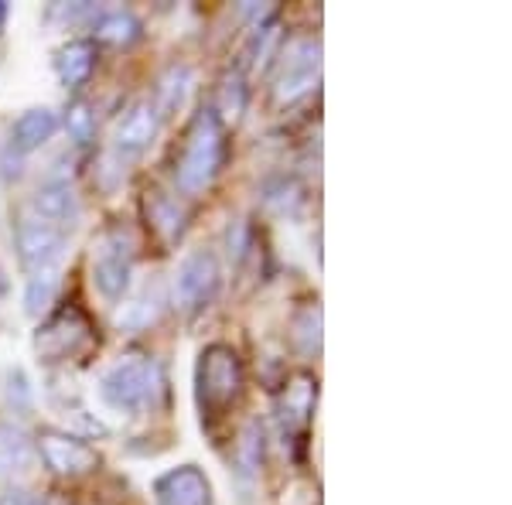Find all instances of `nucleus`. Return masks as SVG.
I'll return each instance as SVG.
<instances>
[{"instance_id": "f257e3e1", "label": "nucleus", "mask_w": 512, "mask_h": 505, "mask_svg": "<svg viewBox=\"0 0 512 505\" xmlns=\"http://www.w3.org/2000/svg\"><path fill=\"white\" fill-rule=\"evenodd\" d=\"M222 157H226V134L216 110L198 113L185 140V154L178 161V188L185 195H198L216 181Z\"/></svg>"}, {"instance_id": "f03ea898", "label": "nucleus", "mask_w": 512, "mask_h": 505, "mask_svg": "<svg viewBox=\"0 0 512 505\" xmlns=\"http://www.w3.org/2000/svg\"><path fill=\"white\" fill-rule=\"evenodd\" d=\"M161 389V372L154 366V359L147 355H130L120 359L117 366H110L99 379V396H103L106 407L134 413L144 410L154 400V393Z\"/></svg>"}, {"instance_id": "7ed1b4c3", "label": "nucleus", "mask_w": 512, "mask_h": 505, "mask_svg": "<svg viewBox=\"0 0 512 505\" xmlns=\"http://www.w3.org/2000/svg\"><path fill=\"white\" fill-rule=\"evenodd\" d=\"M246 372L236 349L229 345H209L198 355V400L209 410H226L243 396Z\"/></svg>"}, {"instance_id": "20e7f679", "label": "nucleus", "mask_w": 512, "mask_h": 505, "mask_svg": "<svg viewBox=\"0 0 512 505\" xmlns=\"http://www.w3.org/2000/svg\"><path fill=\"white\" fill-rule=\"evenodd\" d=\"M321 79V45L318 38H294L280 55V69L274 79L277 106H294L304 99Z\"/></svg>"}, {"instance_id": "39448f33", "label": "nucleus", "mask_w": 512, "mask_h": 505, "mask_svg": "<svg viewBox=\"0 0 512 505\" xmlns=\"http://www.w3.org/2000/svg\"><path fill=\"white\" fill-rule=\"evenodd\" d=\"M134 256L137 243L127 229H110L103 239L96 243L93 253V284L96 291L110 301H120L130 287V273H134Z\"/></svg>"}, {"instance_id": "423d86ee", "label": "nucleus", "mask_w": 512, "mask_h": 505, "mask_svg": "<svg viewBox=\"0 0 512 505\" xmlns=\"http://www.w3.org/2000/svg\"><path fill=\"white\" fill-rule=\"evenodd\" d=\"M93 345V328H89L86 314L69 308L62 314H55L48 325L38 328L35 335V349L45 362H65L72 355L86 352Z\"/></svg>"}, {"instance_id": "0eeeda50", "label": "nucleus", "mask_w": 512, "mask_h": 505, "mask_svg": "<svg viewBox=\"0 0 512 505\" xmlns=\"http://www.w3.org/2000/svg\"><path fill=\"white\" fill-rule=\"evenodd\" d=\"M219 287V260L212 250H192L181 260V267L175 273V304L178 308H202L212 301Z\"/></svg>"}, {"instance_id": "6e6552de", "label": "nucleus", "mask_w": 512, "mask_h": 505, "mask_svg": "<svg viewBox=\"0 0 512 505\" xmlns=\"http://www.w3.org/2000/svg\"><path fill=\"white\" fill-rule=\"evenodd\" d=\"M35 451L55 475H65V478L89 475V471H96L99 465V454L93 447L86 441H79L76 434H62V430H45L35 441Z\"/></svg>"}, {"instance_id": "1a4fd4ad", "label": "nucleus", "mask_w": 512, "mask_h": 505, "mask_svg": "<svg viewBox=\"0 0 512 505\" xmlns=\"http://www.w3.org/2000/svg\"><path fill=\"white\" fill-rule=\"evenodd\" d=\"M62 243H65L62 229L38 219V215H24L18 222V253L28 270L55 267V260H59V253H62Z\"/></svg>"}, {"instance_id": "9d476101", "label": "nucleus", "mask_w": 512, "mask_h": 505, "mask_svg": "<svg viewBox=\"0 0 512 505\" xmlns=\"http://www.w3.org/2000/svg\"><path fill=\"white\" fill-rule=\"evenodd\" d=\"M154 499L158 505H212V485L202 468L181 465L154 482Z\"/></svg>"}, {"instance_id": "9b49d317", "label": "nucleus", "mask_w": 512, "mask_h": 505, "mask_svg": "<svg viewBox=\"0 0 512 505\" xmlns=\"http://www.w3.org/2000/svg\"><path fill=\"white\" fill-rule=\"evenodd\" d=\"M158 127H161L158 106H154L151 99H137V103L123 113V120L117 123V147H120V151H127V154L144 151V147L154 144Z\"/></svg>"}, {"instance_id": "f8f14e48", "label": "nucleus", "mask_w": 512, "mask_h": 505, "mask_svg": "<svg viewBox=\"0 0 512 505\" xmlns=\"http://www.w3.org/2000/svg\"><path fill=\"white\" fill-rule=\"evenodd\" d=\"M31 209H35L38 219L52 222V226H65L79 215V202H76V192H72L69 181L62 178H52L38 188L35 198H31Z\"/></svg>"}, {"instance_id": "ddd939ff", "label": "nucleus", "mask_w": 512, "mask_h": 505, "mask_svg": "<svg viewBox=\"0 0 512 505\" xmlns=\"http://www.w3.org/2000/svg\"><path fill=\"white\" fill-rule=\"evenodd\" d=\"M59 130V113L48 110V106H35V110H24L18 120H14V130H11V147L18 154H28V151H38L45 140L55 137Z\"/></svg>"}, {"instance_id": "4468645a", "label": "nucleus", "mask_w": 512, "mask_h": 505, "mask_svg": "<svg viewBox=\"0 0 512 505\" xmlns=\"http://www.w3.org/2000/svg\"><path fill=\"white\" fill-rule=\"evenodd\" d=\"M55 69H59L62 86L79 89L96 69V41L76 38V41H69V45H62L59 55H55Z\"/></svg>"}, {"instance_id": "2eb2a0df", "label": "nucleus", "mask_w": 512, "mask_h": 505, "mask_svg": "<svg viewBox=\"0 0 512 505\" xmlns=\"http://www.w3.org/2000/svg\"><path fill=\"white\" fill-rule=\"evenodd\" d=\"M35 465V441L14 424H0V471H28Z\"/></svg>"}, {"instance_id": "dca6fc26", "label": "nucleus", "mask_w": 512, "mask_h": 505, "mask_svg": "<svg viewBox=\"0 0 512 505\" xmlns=\"http://www.w3.org/2000/svg\"><path fill=\"white\" fill-rule=\"evenodd\" d=\"M315 400H318V383L311 376H297L284 393V403H280V413L287 420H294L297 427H304L315 413Z\"/></svg>"}, {"instance_id": "f3484780", "label": "nucleus", "mask_w": 512, "mask_h": 505, "mask_svg": "<svg viewBox=\"0 0 512 505\" xmlns=\"http://www.w3.org/2000/svg\"><path fill=\"white\" fill-rule=\"evenodd\" d=\"M188 89H192V69H188V65H171V69L158 79V99H154L161 117L185 106Z\"/></svg>"}, {"instance_id": "a211bd4d", "label": "nucleus", "mask_w": 512, "mask_h": 505, "mask_svg": "<svg viewBox=\"0 0 512 505\" xmlns=\"http://www.w3.org/2000/svg\"><path fill=\"white\" fill-rule=\"evenodd\" d=\"M147 219L164 239H178L181 229H185V212L178 209L175 198H168L164 192H147Z\"/></svg>"}, {"instance_id": "6ab92c4d", "label": "nucleus", "mask_w": 512, "mask_h": 505, "mask_svg": "<svg viewBox=\"0 0 512 505\" xmlns=\"http://www.w3.org/2000/svg\"><path fill=\"white\" fill-rule=\"evenodd\" d=\"M158 314H161V304H158V297H147L144 294H137V297H130V301H123V308L117 311V318H113V325H117L120 331H144V328H151L154 321H158Z\"/></svg>"}, {"instance_id": "aec40b11", "label": "nucleus", "mask_w": 512, "mask_h": 505, "mask_svg": "<svg viewBox=\"0 0 512 505\" xmlns=\"http://www.w3.org/2000/svg\"><path fill=\"white\" fill-rule=\"evenodd\" d=\"M55 294H59V270H35L28 280V291H24V311L38 318V314H45L55 304Z\"/></svg>"}, {"instance_id": "412c9836", "label": "nucleus", "mask_w": 512, "mask_h": 505, "mask_svg": "<svg viewBox=\"0 0 512 505\" xmlns=\"http://www.w3.org/2000/svg\"><path fill=\"white\" fill-rule=\"evenodd\" d=\"M96 38L110 41V45H134L140 38V21L130 11H106L103 18L96 21Z\"/></svg>"}, {"instance_id": "4be33fe9", "label": "nucleus", "mask_w": 512, "mask_h": 505, "mask_svg": "<svg viewBox=\"0 0 512 505\" xmlns=\"http://www.w3.org/2000/svg\"><path fill=\"white\" fill-rule=\"evenodd\" d=\"M294 342L301 345L304 355H318L321 352V308H318V304H308V308L297 311Z\"/></svg>"}, {"instance_id": "5701e85b", "label": "nucleus", "mask_w": 512, "mask_h": 505, "mask_svg": "<svg viewBox=\"0 0 512 505\" xmlns=\"http://www.w3.org/2000/svg\"><path fill=\"white\" fill-rule=\"evenodd\" d=\"M236 458H239V471L246 478H253L260 471V461H263V430L256 420L243 427V437H239V447H236Z\"/></svg>"}, {"instance_id": "b1692460", "label": "nucleus", "mask_w": 512, "mask_h": 505, "mask_svg": "<svg viewBox=\"0 0 512 505\" xmlns=\"http://www.w3.org/2000/svg\"><path fill=\"white\" fill-rule=\"evenodd\" d=\"M246 110V86H243V76H229L226 82H222V93H219V123H236L239 117H243Z\"/></svg>"}, {"instance_id": "393cba45", "label": "nucleus", "mask_w": 512, "mask_h": 505, "mask_svg": "<svg viewBox=\"0 0 512 505\" xmlns=\"http://www.w3.org/2000/svg\"><path fill=\"white\" fill-rule=\"evenodd\" d=\"M65 130H69V137L76 140V144H89L96 134V120H93V110H89V103H76L69 106V113H65Z\"/></svg>"}, {"instance_id": "a878e982", "label": "nucleus", "mask_w": 512, "mask_h": 505, "mask_svg": "<svg viewBox=\"0 0 512 505\" xmlns=\"http://www.w3.org/2000/svg\"><path fill=\"white\" fill-rule=\"evenodd\" d=\"M0 505H48V499L28 492V488H11V492L0 495Z\"/></svg>"}, {"instance_id": "bb28decb", "label": "nucleus", "mask_w": 512, "mask_h": 505, "mask_svg": "<svg viewBox=\"0 0 512 505\" xmlns=\"http://www.w3.org/2000/svg\"><path fill=\"white\" fill-rule=\"evenodd\" d=\"M21 157H24V154H18L11 144H7V147H4V154H0V178H4V181L18 178V175H21Z\"/></svg>"}, {"instance_id": "cd10ccee", "label": "nucleus", "mask_w": 512, "mask_h": 505, "mask_svg": "<svg viewBox=\"0 0 512 505\" xmlns=\"http://www.w3.org/2000/svg\"><path fill=\"white\" fill-rule=\"evenodd\" d=\"M246 236H250L246 222H236V226L229 229V256H233V260H243L246 256Z\"/></svg>"}, {"instance_id": "c85d7f7f", "label": "nucleus", "mask_w": 512, "mask_h": 505, "mask_svg": "<svg viewBox=\"0 0 512 505\" xmlns=\"http://www.w3.org/2000/svg\"><path fill=\"white\" fill-rule=\"evenodd\" d=\"M4 18H7V4L0 0V24H4Z\"/></svg>"}]
</instances>
